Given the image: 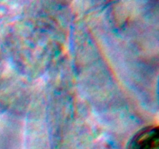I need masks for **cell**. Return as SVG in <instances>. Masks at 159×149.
Returning a JSON list of instances; mask_svg holds the SVG:
<instances>
[{
    "label": "cell",
    "mask_w": 159,
    "mask_h": 149,
    "mask_svg": "<svg viewBox=\"0 0 159 149\" xmlns=\"http://www.w3.org/2000/svg\"><path fill=\"white\" fill-rule=\"evenodd\" d=\"M127 149H159L158 127L150 126L138 131L130 141Z\"/></svg>",
    "instance_id": "1"
}]
</instances>
